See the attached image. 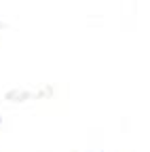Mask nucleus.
I'll use <instances>...</instances> for the list:
<instances>
[{"instance_id": "obj_3", "label": "nucleus", "mask_w": 150, "mask_h": 152, "mask_svg": "<svg viewBox=\"0 0 150 152\" xmlns=\"http://www.w3.org/2000/svg\"><path fill=\"white\" fill-rule=\"evenodd\" d=\"M0 123H2V116H0Z\"/></svg>"}, {"instance_id": "obj_2", "label": "nucleus", "mask_w": 150, "mask_h": 152, "mask_svg": "<svg viewBox=\"0 0 150 152\" xmlns=\"http://www.w3.org/2000/svg\"><path fill=\"white\" fill-rule=\"evenodd\" d=\"M2 28H4V23H2V21H0V30H2Z\"/></svg>"}, {"instance_id": "obj_1", "label": "nucleus", "mask_w": 150, "mask_h": 152, "mask_svg": "<svg viewBox=\"0 0 150 152\" xmlns=\"http://www.w3.org/2000/svg\"><path fill=\"white\" fill-rule=\"evenodd\" d=\"M7 99L11 102H28V99H42V97H51V87L49 89H40L38 93H32V91H23V89H13L4 95Z\"/></svg>"}]
</instances>
